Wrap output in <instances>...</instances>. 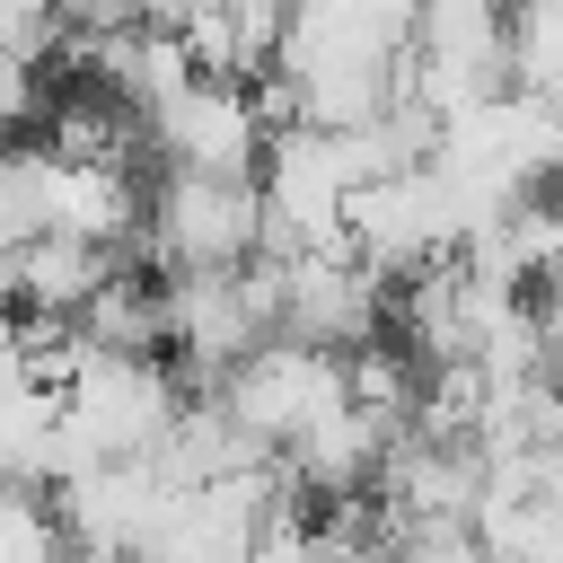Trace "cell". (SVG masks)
Wrapping results in <instances>:
<instances>
[{
    "label": "cell",
    "mask_w": 563,
    "mask_h": 563,
    "mask_svg": "<svg viewBox=\"0 0 563 563\" xmlns=\"http://www.w3.org/2000/svg\"><path fill=\"white\" fill-rule=\"evenodd\" d=\"M255 229H264V202H255V176H194V167H167L150 185V211H141V264L167 282V273H238L255 255Z\"/></svg>",
    "instance_id": "1"
},
{
    "label": "cell",
    "mask_w": 563,
    "mask_h": 563,
    "mask_svg": "<svg viewBox=\"0 0 563 563\" xmlns=\"http://www.w3.org/2000/svg\"><path fill=\"white\" fill-rule=\"evenodd\" d=\"M220 413L273 457L308 413H325V405H343V352H317V343H290V334H264L246 361H229L220 369Z\"/></svg>",
    "instance_id": "2"
},
{
    "label": "cell",
    "mask_w": 563,
    "mask_h": 563,
    "mask_svg": "<svg viewBox=\"0 0 563 563\" xmlns=\"http://www.w3.org/2000/svg\"><path fill=\"white\" fill-rule=\"evenodd\" d=\"M141 132L167 167H194V176H255V158H264V114H255L246 79H202L194 70L167 106L141 114Z\"/></svg>",
    "instance_id": "3"
},
{
    "label": "cell",
    "mask_w": 563,
    "mask_h": 563,
    "mask_svg": "<svg viewBox=\"0 0 563 563\" xmlns=\"http://www.w3.org/2000/svg\"><path fill=\"white\" fill-rule=\"evenodd\" d=\"M273 273H282L273 334H290V343L352 352V343H369L387 325V282L361 255H273Z\"/></svg>",
    "instance_id": "4"
},
{
    "label": "cell",
    "mask_w": 563,
    "mask_h": 563,
    "mask_svg": "<svg viewBox=\"0 0 563 563\" xmlns=\"http://www.w3.org/2000/svg\"><path fill=\"white\" fill-rule=\"evenodd\" d=\"M378 457H387V431H378L361 405H325V413H308V422L273 449V466H282L290 484L325 493V501H352V493L378 475Z\"/></svg>",
    "instance_id": "5"
},
{
    "label": "cell",
    "mask_w": 563,
    "mask_h": 563,
    "mask_svg": "<svg viewBox=\"0 0 563 563\" xmlns=\"http://www.w3.org/2000/svg\"><path fill=\"white\" fill-rule=\"evenodd\" d=\"M114 273V246H88V238H62V229H35L0 255V299H18L26 317H70L97 282Z\"/></svg>",
    "instance_id": "6"
},
{
    "label": "cell",
    "mask_w": 563,
    "mask_h": 563,
    "mask_svg": "<svg viewBox=\"0 0 563 563\" xmlns=\"http://www.w3.org/2000/svg\"><path fill=\"white\" fill-rule=\"evenodd\" d=\"M53 431H62V396L35 378H9L0 387V484L44 493L53 484Z\"/></svg>",
    "instance_id": "7"
},
{
    "label": "cell",
    "mask_w": 563,
    "mask_h": 563,
    "mask_svg": "<svg viewBox=\"0 0 563 563\" xmlns=\"http://www.w3.org/2000/svg\"><path fill=\"white\" fill-rule=\"evenodd\" d=\"M70 325H79L97 352H167V343H158V282L123 273V264L70 308Z\"/></svg>",
    "instance_id": "8"
},
{
    "label": "cell",
    "mask_w": 563,
    "mask_h": 563,
    "mask_svg": "<svg viewBox=\"0 0 563 563\" xmlns=\"http://www.w3.org/2000/svg\"><path fill=\"white\" fill-rule=\"evenodd\" d=\"M0 563H70V537H62L53 501L26 493V484H0Z\"/></svg>",
    "instance_id": "9"
},
{
    "label": "cell",
    "mask_w": 563,
    "mask_h": 563,
    "mask_svg": "<svg viewBox=\"0 0 563 563\" xmlns=\"http://www.w3.org/2000/svg\"><path fill=\"white\" fill-rule=\"evenodd\" d=\"M62 0H0V53L9 62H44V53H62Z\"/></svg>",
    "instance_id": "10"
}]
</instances>
